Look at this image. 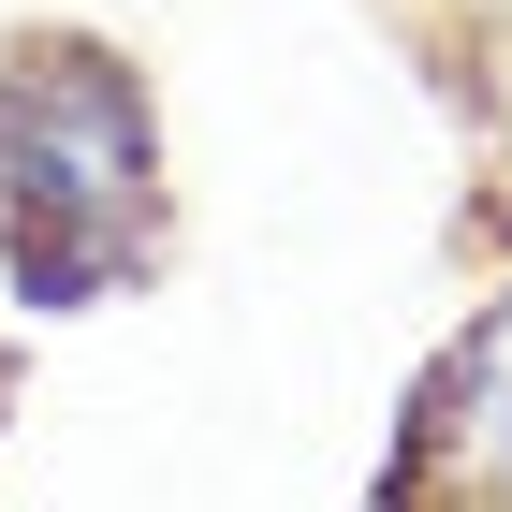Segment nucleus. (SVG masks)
I'll return each mask as SVG.
<instances>
[{
	"instance_id": "nucleus-1",
	"label": "nucleus",
	"mask_w": 512,
	"mask_h": 512,
	"mask_svg": "<svg viewBox=\"0 0 512 512\" xmlns=\"http://www.w3.org/2000/svg\"><path fill=\"white\" fill-rule=\"evenodd\" d=\"M176 235L161 191V103L103 30H15L0 44V278L15 308L74 322L118 308Z\"/></svg>"
},
{
	"instance_id": "nucleus-2",
	"label": "nucleus",
	"mask_w": 512,
	"mask_h": 512,
	"mask_svg": "<svg viewBox=\"0 0 512 512\" xmlns=\"http://www.w3.org/2000/svg\"><path fill=\"white\" fill-rule=\"evenodd\" d=\"M366 498H469V512H512V278L439 337V366L410 381V425H395V454L366 469Z\"/></svg>"
}]
</instances>
